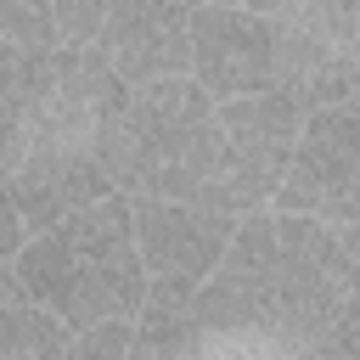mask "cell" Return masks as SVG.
<instances>
[{
    "instance_id": "cell-18",
    "label": "cell",
    "mask_w": 360,
    "mask_h": 360,
    "mask_svg": "<svg viewBox=\"0 0 360 360\" xmlns=\"http://www.w3.org/2000/svg\"><path fill=\"white\" fill-rule=\"evenodd\" d=\"M180 6H186V11H197V6H214V0H180Z\"/></svg>"
},
{
    "instance_id": "cell-15",
    "label": "cell",
    "mask_w": 360,
    "mask_h": 360,
    "mask_svg": "<svg viewBox=\"0 0 360 360\" xmlns=\"http://www.w3.org/2000/svg\"><path fill=\"white\" fill-rule=\"evenodd\" d=\"M214 6H242V11H264V17H287L298 0H214Z\"/></svg>"
},
{
    "instance_id": "cell-9",
    "label": "cell",
    "mask_w": 360,
    "mask_h": 360,
    "mask_svg": "<svg viewBox=\"0 0 360 360\" xmlns=\"http://www.w3.org/2000/svg\"><path fill=\"white\" fill-rule=\"evenodd\" d=\"M68 338L73 332L34 298L0 309V360H68Z\"/></svg>"
},
{
    "instance_id": "cell-1",
    "label": "cell",
    "mask_w": 360,
    "mask_h": 360,
    "mask_svg": "<svg viewBox=\"0 0 360 360\" xmlns=\"http://www.w3.org/2000/svg\"><path fill=\"white\" fill-rule=\"evenodd\" d=\"M22 292L34 304H45L68 332H84L96 321L112 315H141L146 298V264L135 248V219H129V197L107 191L73 214H62L56 225L34 231L17 259H11Z\"/></svg>"
},
{
    "instance_id": "cell-7",
    "label": "cell",
    "mask_w": 360,
    "mask_h": 360,
    "mask_svg": "<svg viewBox=\"0 0 360 360\" xmlns=\"http://www.w3.org/2000/svg\"><path fill=\"white\" fill-rule=\"evenodd\" d=\"M219 129H225L231 152L242 158V169L276 197V186H281L287 163H292L298 129H304V107H298L287 90L231 96V101H219Z\"/></svg>"
},
{
    "instance_id": "cell-4",
    "label": "cell",
    "mask_w": 360,
    "mask_h": 360,
    "mask_svg": "<svg viewBox=\"0 0 360 360\" xmlns=\"http://www.w3.org/2000/svg\"><path fill=\"white\" fill-rule=\"evenodd\" d=\"M129 219H135V248L146 264V281H208V270L219 264L236 214L219 208H197V202H169V197H129Z\"/></svg>"
},
{
    "instance_id": "cell-13",
    "label": "cell",
    "mask_w": 360,
    "mask_h": 360,
    "mask_svg": "<svg viewBox=\"0 0 360 360\" xmlns=\"http://www.w3.org/2000/svg\"><path fill=\"white\" fill-rule=\"evenodd\" d=\"M0 39H17V45H56L51 22H45L28 0H0Z\"/></svg>"
},
{
    "instance_id": "cell-14",
    "label": "cell",
    "mask_w": 360,
    "mask_h": 360,
    "mask_svg": "<svg viewBox=\"0 0 360 360\" xmlns=\"http://www.w3.org/2000/svg\"><path fill=\"white\" fill-rule=\"evenodd\" d=\"M22 242H28V225H22V214H17V202H11V186H6V174H0V264H11Z\"/></svg>"
},
{
    "instance_id": "cell-10",
    "label": "cell",
    "mask_w": 360,
    "mask_h": 360,
    "mask_svg": "<svg viewBox=\"0 0 360 360\" xmlns=\"http://www.w3.org/2000/svg\"><path fill=\"white\" fill-rule=\"evenodd\" d=\"M28 6L51 22L56 45H96V34H101L112 0H28Z\"/></svg>"
},
{
    "instance_id": "cell-16",
    "label": "cell",
    "mask_w": 360,
    "mask_h": 360,
    "mask_svg": "<svg viewBox=\"0 0 360 360\" xmlns=\"http://www.w3.org/2000/svg\"><path fill=\"white\" fill-rule=\"evenodd\" d=\"M22 298H28V292H22L17 270H11V264H0V309H6V304H22Z\"/></svg>"
},
{
    "instance_id": "cell-17",
    "label": "cell",
    "mask_w": 360,
    "mask_h": 360,
    "mask_svg": "<svg viewBox=\"0 0 360 360\" xmlns=\"http://www.w3.org/2000/svg\"><path fill=\"white\" fill-rule=\"evenodd\" d=\"M349 107L360 112V39L349 45Z\"/></svg>"
},
{
    "instance_id": "cell-5",
    "label": "cell",
    "mask_w": 360,
    "mask_h": 360,
    "mask_svg": "<svg viewBox=\"0 0 360 360\" xmlns=\"http://www.w3.org/2000/svg\"><path fill=\"white\" fill-rule=\"evenodd\" d=\"M96 51L135 90L152 79L191 73V11L180 0H112Z\"/></svg>"
},
{
    "instance_id": "cell-2",
    "label": "cell",
    "mask_w": 360,
    "mask_h": 360,
    "mask_svg": "<svg viewBox=\"0 0 360 360\" xmlns=\"http://www.w3.org/2000/svg\"><path fill=\"white\" fill-rule=\"evenodd\" d=\"M281 214H309L326 225L360 219V112L343 107H309L292 163L270 197Z\"/></svg>"
},
{
    "instance_id": "cell-12",
    "label": "cell",
    "mask_w": 360,
    "mask_h": 360,
    "mask_svg": "<svg viewBox=\"0 0 360 360\" xmlns=\"http://www.w3.org/2000/svg\"><path fill=\"white\" fill-rule=\"evenodd\" d=\"M287 17L309 22L315 34H326L338 45H354L360 39V0H298Z\"/></svg>"
},
{
    "instance_id": "cell-8",
    "label": "cell",
    "mask_w": 360,
    "mask_h": 360,
    "mask_svg": "<svg viewBox=\"0 0 360 360\" xmlns=\"http://www.w3.org/2000/svg\"><path fill=\"white\" fill-rule=\"evenodd\" d=\"M56 73V45H17L0 39V152L11 146L17 124L28 118V107L45 96Z\"/></svg>"
},
{
    "instance_id": "cell-3",
    "label": "cell",
    "mask_w": 360,
    "mask_h": 360,
    "mask_svg": "<svg viewBox=\"0 0 360 360\" xmlns=\"http://www.w3.org/2000/svg\"><path fill=\"white\" fill-rule=\"evenodd\" d=\"M191 79L214 96L276 90V17L242 6H197L191 11Z\"/></svg>"
},
{
    "instance_id": "cell-11",
    "label": "cell",
    "mask_w": 360,
    "mask_h": 360,
    "mask_svg": "<svg viewBox=\"0 0 360 360\" xmlns=\"http://www.w3.org/2000/svg\"><path fill=\"white\" fill-rule=\"evenodd\" d=\"M129 354H135V321L129 315L96 321V326L68 338V360H129Z\"/></svg>"
},
{
    "instance_id": "cell-6",
    "label": "cell",
    "mask_w": 360,
    "mask_h": 360,
    "mask_svg": "<svg viewBox=\"0 0 360 360\" xmlns=\"http://www.w3.org/2000/svg\"><path fill=\"white\" fill-rule=\"evenodd\" d=\"M6 186H11V202H17L22 225H28V236L56 225L62 214L118 191L96 152H34V158H17L6 169Z\"/></svg>"
}]
</instances>
